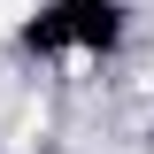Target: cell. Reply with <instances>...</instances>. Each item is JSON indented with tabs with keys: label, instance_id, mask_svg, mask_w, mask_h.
Masks as SVG:
<instances>
[{
	"label": "cell",
	"instance_id": "1",
	"mask_svg": "<svg viewBox=\"0 0 154 154\" xmlns=\"http://www.w3.org/2000/svg\"><path fill=\"white\" fill-rule=\"evenodd\" d=\"M0 31H8V23H0Z\"/></svg>",
	"mask_w": 154,
	"mask_h": 154
}]
</instances>
